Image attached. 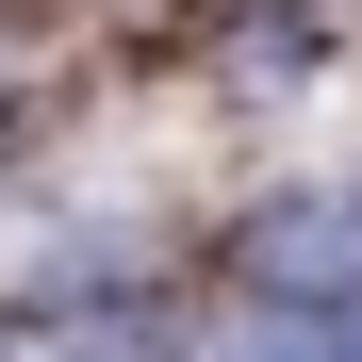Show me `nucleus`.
I'll list each match as a JSON object with an SVG mask.
<instances>
[{"label":"nucleus","instance_id":"1","mask_svg":"<svg viewBox=\"0 0 362 362\" xmlns=\"http://www.w3.org/2000/svg\"><path fill=\"white\" fill-rule=\"evenodd\" d=\"M264 264H362V214H280Z\"/></svg>","mask_w":362,"mask_h":362}]
</instances>
